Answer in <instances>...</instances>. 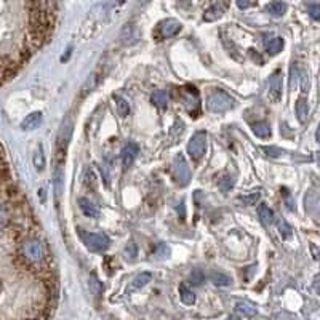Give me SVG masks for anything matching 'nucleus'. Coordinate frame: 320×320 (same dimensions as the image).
<instances>
[{
  "mask_svg": "<svg viewBox=\"0 0 320 320\" xmlns=\"http://www.w3.org/2000/svg\"><path fill=\"white\" fill-rule=\"evenodd\" d=\"M189 280H190L192 285H202V283L205 282V274L200 271V269H194V271L190 272Z\"/></svg>",
  "mask_w": 320,
  "mask_h": 320,
  "instance_id": "b1692460",
  "label": "nucleus"
},
{
  "mask_svg": "<svg viewBox=\"0 0 320 320\" xmlns=\"http://www.w3.org/2000/svg\"><path fill=\"white\" fill-rule=\"evenodd\" d=\"M210 280H212L218 287H229L231 282H232L229 276H226V274H223V272H216V271H213L212 274H210Z\"/></svg>",
  "mask_w": 320,
  "mask_h": 320,
  "instance_id": "ddd939ff",
  "label": "nucleus"
},
{
  "mask_svg": "<svg viewBox=\"0 0 320 320\" xmlns=\"http://www.w3.org/2000/svg\"><path fill=\"white\" fill-rule=\"evenodd\" d=\"M266 10L271 16H276V18H280L285 15L287 12V4H283V2H272L266 7Z\"/></svg>",
  "mask_w": 320,
  "mask_h": 320,
  "instance_id": "4468645a",
  "label": "nucleus"
},
{
  "mask_svg": "<svg viewBox=\"0 0 320 320\" xmlns=\"http://www.w3.org/2000/svg\"><path fill=\"white\" fill-rule=\"evenodd\" d=\"M79 205H80L82 213H84L85 216H88V218H98V216H99V210H98V207H96L93 202H90L88 199H85V197L79 199Z\"/></svg>",
  "mask_w": 320,
  "mask_h": 320,
  "instance_id": "1a4fd4ad",
  "label": "nucleus"
},
{
  "mask_svg": "<svg viewBox=\"0 0 320 320\" xmlns=\"http://www.w3.org/2000/svg\"><path fill=\"white\" fill-rule=\"evenodd\" d=\"M227 7V4H213L212 7L208 8L204 15V20L205 21H216L218 18H221L224 15V8Z\"/></svg>",
  "mask_w": 320,
  "mask_h": 320,
  "instance_id": "9d476101",
  "label": "nucleus"
},
{
  "mask_svg": "<svg viewBox=\"0 0 320 320\" xmlns=\"http://www.w3.org/2000/svg\"><path fill=\"white\" fill-rule=\"evenodd\" d=\"M151 279H152V276H151L149 272H143V274H140V276H136L135 280H133V288L136 290V288H141V287H144V285H148V283L151 282Z\"/></svg>",
  "mask_w": 320,
  "mask_h": 320,
  "instance_id": "4be33fe9",
  "label": "nucleus"
},
{
  "mask_svg": "<svg viewBox=\"0 0 320 320\" xmlns=\"http://www.w3.org/2000/svg\"><path fill=\"white\" fill-rule=\"evenodd\" d=\"M101 79H103V72H101V69H98V71H95V72H91L90 74V77H88V80L85 82V85H84V93H82V98L84 96H87L91 90H95L98 85H99V82H101Z\"/></svg>",
  "mask_w": 320,
  "mask_h": 320,
  "instance_id": "6e6552de",
  "label": "nucleus"
},
{
  "mask_svg": "<svg viewBox=\"0 0 320 320\" xmlns=\"http://www.w3.org/2000/svg\"><path fill=\"white\" fill-rule=\"evenodd\" d=\"M79 235H80L82 242H84V245L93 253H99V251L107 250L109 243H111L109 237L106 234H101V232H85V231L80 229Z\"/></svg>",
  "mask_w": 320,
  "mask_h": 320,
  "instance_id": "f257e3e1",
  "label": "nucleus"
},
{
  "mask_svg": "<svg viewBox=\"0 0 320 320\" xmlns=\"http://www.w3.org/2000/svg\"><path fill=\"white\" fill-rule=\"evenodd\" d=\"M282 96V76L280 72H276L271 79V87H269V98L272 103H277Z\"/></svg>",
  "mask_w": 320,
  "mask_h": 320,
  "instance_id": "0eeeda50",
  "label": "nucleus"
},
{
  "mask_svg": "<svg viewBox=\"0 0 320 320\" xmlns=\"http://www.w3.org/2000/svg\"><path fill=\"white\" fill-rule=\"evenodd\" d=\"M171 176L178 186H187L190 181V170L181 154H178L171 165Z\"/></svg>",
  "mask_w": 320,
  "mask_h": 320,
  "instance_id": "7ed1b4c3",
  "label": "nucleus"
},
{
  "mask_svg": "<svg viewBox=\"0 0 320 320\" xmlns=\"http://www.w3.org/2000/svg\"><path fill=\"white\" fill-rule=\"evenodd\" d=\"M283 48V40L280 37H274V39H269L266 40V50L271 53V54H277L280 53Z\"/></svg>",
  "mask_w": 320,
  "mask_h": 320,
  "instance_id": "aec40b11",
  "label": "nucleus"
},
{
  "mask_svg": "<svg viewBox=\"0 0 320 320\" xmlns=\"http://www.w3.org/2000/svg\"><path fill=\"white\" fill-rule=\"evenodd\" d=\"M299 84V77H298V71L296 66H291V79H290V87L296 88V85Z\"/></svg>",
  "mask_w": 320,
  "mask_h": 320,
  "instance_id": "c756f323",
  "label": "nucleus"
},
{
  "mask_svg": "<svg viewBox=\"0 0 320 320\" xmlns=\"http://www.w3.org/2000/svg\"><path fill=\"white\" fill-rule=\"evenodd\" d=\"M227 320H240V318H237V317H231V318H227Z\"/></svg>",
  "mask_w": 320,
  "mask_h": 320,
  "instance_id": "72a5a7b5",
  "label": "nucleus"
},
{
  "mask_svg": "<svg viewBox=\"0 0 320 320\" xmlns=\"http://www.w3.org/2000/svg\"><path fill=\"white\" fill-rule=\"evenodd\" d=\"M117 111H118V115L120 117H126L128 114H130V106H128V103L125 101L123 98H117Z\"/></svg>",
  "mask_w": 320,
  "mask_h": 320,
  "instance_id": "393cba45",
  "label": "nucleus"
},
{
  "mask_svg": "<svg viewBox=\"0 0 320 320\" xmlns=\"http://www.w3.org/2000/svg\"><path fill=\"white\" fill-rule=\"evenodd\" d=\"M34 165H35V168H37V170H43V167H45V157H43L42 149H39L37 152H35V155H34Z\"/></svg>",
  "mask_w": 320,
  "mask_h": 320,
  "instance_id": "a878e982",
  "label": "nucleus"
},
{
  "mask_svg": "<svg viewBox=\"0 0 320 320\" xmlns=\"http://www.w3.org/2000/svg\"><path fill=\"white\" fill-rule=\"evenodd\" d=\"M317 160H318V165H320V152L317 154Z\"/></svg>",
  "mask_w": 320,
  "mask_h": 320,
  "instance_id": "473e14b6",
  "label": "nucleus"
},
{
  "mask_svg": "<svg viewBox=\"0 0 320 320\" xmlns=\"http://www.w3.org/2000/svg\"><path fill=\"white\" fill-rule=\"evenodd\" d=\"M179 296H181V301L184 304H187V306H192L196 303V295H194V291L192 290H189L186 285H181L179 287Z\"/></svg>",
  "mask_w": 320,
  "mask_h": 320,
  "instance_id": "f3484780",
  "label": "nucleus"
},
{
  "mask_svg": "<svg viewBox=\"0 0 320 320\" xmlns=\"http://www.w3.org/2000/svg\"><path fill=\"white\" fill-rule=\"evenodd\" d=\"M120 37H122V42H123L125 45H132V43L136 40V31H135V26L126 24V26L123 27V29H122Z\"/></svg>",
  "mask_w": 320,
  "mask_h": 320,
  "instance_id": "2eb2a0df",
  "label": "nucleus"
},
{
  "mask_svg": "<svg viewBox=\"0 0 320 320\" xmlns=\"http://www.w3.org/2000/svg\"><path fill=\"white\" fill-rule=\"evenodd\" d=\"M309 15L312 16L314 20H320V5L318 4L309 5Z\"/></svg>",
  "mask_w": 320,
  "mask_h": 320,
  "instance_id": "7c9ffc66",
  "label": "nucleus"
},
{
  "mask_svg": "<svg viewBox=\"0 0 320 320\" xmlns=\"http://www.w3.org/2000/svg\"><path fill=\"white\" fill-rule=\"evenodd\" d=\"M234 106V99L224 93V91H215L207 98V109L210 112L215 114H223L227 112Z\"/></svg>",
  "mask_w": 320,
  "mask_h": 320,
  "instance_id": "f03ea898",
  "label": "nucleus"
},
{
  "mask_svg": "<svg viewBox=\"0 0 320 320\" xmlns=\"http://www.w3.org/2000/svg\"><path fill=\"white\" fill-rule=\"evenodd\" d=\"M234 186V181L229 178V176H224L221 181H219V189H221L223 192H227L231 190V187Z\"/></svg>",
  "mask_w": 320,
  "mask_h": 320,
  "instance_id": "bb28decb",
  "label": "nucleus"
},
{
  "mask_svg": "<svg viewBox=\"0 0 320 320\" xmlns=\"http://www.w3.org/2000/svg\"><path fill=\"white\" fill-rule=\"evenodd\" d=\"M170 254V250H168V246L165 245V243H160L159 245V248H157V251H155V256H159V258H167V256Z\"/></svg>",
  "mask_w": 320,
  "mask_h": 320,
  "instance_id": "c85d7f7f",
  "label": "nucleus"
},
{
  "mask_svg": "<svg viewBox=\"0 0 320 320\" xmlns=\"http://www.w3.org/2000/svg\"><path fill=\"white\" fill-rule=\"evenodd\" d=\"M40 123H42V112H32L23 120L21 128L23 130H35Z\"/></svg>",
  "mask_w": 320,
  "mask_h": 320,
  "instance_id": "9b49d317",
  "label": "nucleus"
},
{
  "mask_svg": "<svg viewBox=\"0 0 320 320\" xmlns=\"http://www.w3.org/2000/svg\"><path fill=\"white\" fill-rule=\"evenodd\" d=\"M242 315L245 317H254L256 315V307L250 303H245V301H240V303H237V307H235Z\"/></svg>",
  "mask_w": 320,
  "mask_h": 320,
  "instance_id": "412c9836",
  "label": "nucleus"
},
{
  "mask_svg": "<svg viewBox=\"0 0 320 320\" xmlns=\"http://www.w3.org/2000/svg\"><path fill=\"white\" fill-rule=\"evenodd\" d=\"M151 101L154 106H157L159 109H165L168 104V95L165 90H157L154 91L152 96H151Z\"/></svg>",
  "mask_w": 320,
  "mask_h": 320,
  "instance_id": "f8f14e48",
  "label": "nucleus"
},
{
  "mask_svg": "<svg viewBox=\"0 0 320 320\" xmlns=\"http://www.w3.org/2000/svg\"><path fill=\"white\" fill-rule=\"evenodd\" d=\"M261 151L266 152V155H269V157H279V155L282 154V149H279V148H269V146H263Z\"/></svg>",
  "mask_w": 320,
  "mask_h": 320,
  "instance_id": "cd10ccee",
  "label": "nucleus"
},
{
  "mask_svg": "<svg viewBox=\"0 0 320 320\" xmlns=\"http://www.w3.org/2000/svg\"><path fill=\"white\" fill-rule=\"evenodd\" d=\"M253 132H254V135L258 136V138H269L271 136V126H269V123H266V122H260V123H254L253 126Z\"/></svg>",
  "mask_w": 320,
  "mask_h": 320,
  "instance_id": "a211bd4d",
  "label": "nucleus"
},
{
  "mask_svg": "<svg viewBox=\"0 0 320 320\" xmlns=\"http://www.w3.org/2000/svg\"><path fill=\"white\" fill-rule=\"evenodd\" d=\"M237 5H239L240 8H248V7H251L253 4H251V2H243V0H239V2H237Z\"/></svg>",
  "mask_w": 320,
  "mask_h": 320,
  "instance_id": "2f4dec72",
  "label": "nucleus"
},
{
  "mask_svg": "<svg viewBox=\"0 0 320 320\" xmlns=\"http://www.w3.org/2000/svg\"><path fill=\"white\" fill-rule=\"evenodd\" d=\"M260 199H261V190H253L248 196H243L240 200L245 205H256L260 202Z\"/></svg>",
  "mask_w": 320,
  "mask_h": 320,
  "instance_id": "5701e85b",
  "label": "nucleus"
},
{
  "mask_svg": "<svg viewBox=\"0 0 320 320\" xmlns=\"http://www.w3.org/2000/svg\"><path fill=\"white\" fill-rule=\"evenodd\" d=\"M205 149H207V133L205 132H197V133L192 135V138L187 144L189 157L194 162H199L204 157Z\"/></svg>",
  "mask_w": 320,
  "mask_h": 320,
  "instance_id": "20e7f679",
  "label": "nucleus"
},
{
  "mask_svg": "<svg viewBox=\"0 0 320 320\" xmlns=\"http://www.w3.org/2000/svg\"><path fill=\"white\" fill-rule=\"evenodd\" d=\"M181 31V24L176 20H165L159 24V37L170 39Z\"/></svg>",
  "mask_w": 320,
  "mask_h": 320,
  "instance_id": "39448f33",
  "label": "nucleus"
},
{
  "mask_svg": "<svg viewBox=\"0 0 320 320\" xmlns=\"http://www.w3.org/2000/svg\"><path fill=\"white\" fill-rule=\"evenodd\" d=\"M138 152H140V146L136 143H126L123 146V149L120 152V159H122V163H123L125 168H128L135 162Z\"/></svg>",
  "mask_w": 320,
  "mask_h": 320,
  "instance_id": "423d86ee",
  "label": "nucleus"
},
{
  "mask_svg": "<svg viewBox=\"0 0 320 320\" xmlns=\"http://www.w3.org/2000/svg\"><path fill=\"white\" fill-rule=\"evenodd\" d=\"M258 216H260V219L264 223V224H271V223H274V212L272 210L266 205V204H263V205H260V208H258Z\"/></svg>",
  "mask_w": 320,
  "mask_h": 320,
  "instance_id": "dca6fc26",
  "label": "nucleus"
},
{
  "mask_svg": "<svg viewBox=\"0 0 320 320\" xmlns=\"http://www.w3.org/2000/svg\"><path fill=\"white\" fill-rule=\"evenodd\" d=\"M296 117L301 123H304L307 120V103L304 98H299L296 103Z\"/></svg>",
  "mask_w": 320,
  "mask_h": 320,
  "instance_id": "6ab92c4d",
  "label": "nucleus"
}]
</instances>
